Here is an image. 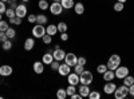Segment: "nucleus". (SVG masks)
Masks as SVG:
<instances>
[{"mask_svg": "<svg viewBox=\"0 0 134 99\" xmlns=\"http://www.w3.org/2000/svg\"><path fill=\"white\" fill-rule=\"evenodd\" d=\"M106 66H107V68H109V70L115 71V68H118L119 66H121V56H119L118 54H113V55H110V58H109V60H107Z\"/></svg>", "mask_w": 134, "mask_h": 99, "instance_id": "obj_1", "label": "nucleus"}, {"mask_svg": "<svg viewBox=\"0 0 134 99\" xmlns=\"http://www.w3.org/2000/svg\"><path fill=\"white\" fill-rule=\"evenodd\" d=\"M94 80V75L90 70H83V72L79 75V83L81 84H88L90 86Z\"/></svg>", "mask_w": 134, "mask_h": 99, "instance_id": "obj_2", "label": "nucleus"}, {"mask_svg": "<svg viewBox=\"0 0 134 99\" xmlns=\"http://www.w3.org/2000/svg\"><path fill=\"white\" fill-rule=\"evenodd\" d=\"M114 98L115 99H125L127 95H129V87L122 84V86H117V89L114 91Z\"/></svg>", "mask_w": 134, "mask_h": 99, "instance_id": "obj_3", "label": "nucleus"}, {"mask_svg": "<svg viewBox=\"0 0 134 99\" xmlns=\"http://www.w3.org/2000/svg\"><path fill=\"white\" fill-rule=\"evenodd\" d=\"M46 35V27L42 24H36L32 28V36H35V39H42Z\"/></svg>", "mask_w": 134, "mask_h": 99, "instance_id": "obj_4", "label": "nucleus"}, {"mask_svg": "<svg viewBox=\"0 0 134 99\" xmlns=\"http://www.w3.org/2000/svg\"><path fill=\"white\" fill-rule=\"evenodd\" d=\"M48 9H50L51 15H54V16H59L63 12V7H62V4L59 2H52L50 4V8Z\"/></svg>", "mask_w": 134, "mask_h": 99, "instance_id": "obj_5", "label": "nucleus"}, {"mask_svg": "<svg viewBox=\"0 0 134 99\" xmlns=\"http://www.w3.org/2000/svg\"><path fill=\"white\" fill-rule=\"evenodd\" d=\"M52 56H54V60L62 62V60H64L66 51H64V50H62V48H60V46H55L54 52H52Z\"/></svg>", "mask_w": 134, "mask_h": 99, "instance_id": "obj_6", "label": "nucleus"}, {"mask_svg": "<svg viewBox=\"0 0 134 99\" xmlns=\"http://www.w3.org/2000/svg\"><path fill=\"white\" fill-rule=\"evenodd\" d=\"M27 14H28V8H27V5H26L24 3L16 5V8H15V15H16L18 18L23 19L24 16H27Z\"/></svg>", "mask_w": 134, "mask_h": 99, "instance_id": "obj_7", "label": "nucleus"}, {"mask_svg": "<svg viewBox=\"0 0 134 99\" xmlns=\"http://www.w3.org/2000/svg\"><path fill=\"white\" fill-rule=\"evenodd\" d=\"M64 63H67L70 66V67H74V66L78 63V56L74 54V52H67L66 54V56H64Z\"/></svg>", "mask_w": 134, "mask_h": 99, "instance_id": "obj_8", "label": "nucleus"}, {"mask_svg": "<svg viewBox=\"0 0 134 99\" xmlns=\"http://www.w3.org/2000/svg\"><path fill=\"white\" fill-rule=\"evenodd\" d=\"M115 78L117 79H124L126 75H129V68L126 66H119L118 68H115Z\"/></svg>", "mask_w": 134, "mask_h": 99, "instance_id": "obj_9", "label": "nucleus"}, {"mask_svg": "<svg viewBox=\"0 0 134 99\" xmlns=\"http://www.w3.org/2000/svg\"><path fill=\"white\" fill-rule=\"evenodd\" d=\"M115 89H117V84H115L113 80H110V82H106V83H105V86H103V92H105L106 95H111V94H114Z\"/></svg>", "mask_w": 134, "mask_h": 99, "instance_id": "obj_10", "label": "nucleus"}, {"mask_svg": "<svg viewBox=\"0 0 134 99\" xmlns=\"http://www.w3.org/2000/svg\"><path fill=\"white\" fill-rule=\"evenodd\" d=\"M67 83L72 84V86H78L79 84V75L76 72H70L67 75Z\"/></svg>", "mask_w": 134, "mask_h": 99, "instance_id": "obj_11", "label": "nucleus"}, {"mask_svg": "<svg viewBox=\"0 0 134 99\" xmlns=\"http://www.w3.org/2000/svg\"><path fill=\"white\" fill-rule=\"evenodd\" d=\"M71 67L67 63H62L60 66H59V68H58V72H59V75L60 76H67L70 72H71Z\"/></svg>", "mask_w": 134, "mask_h": 99, "instance_id": "obj_12", "label": "nucleus"}, {"mask_svg": "<svg viewBox=\"0 0 134 99\" xmlns=\"http://www.w3.org/2000/svg\"><path fill=\"white\" fill-rule=\"evenodd\" d=\"M14 72V68L11 67L9 64H3L0 66V75L2 76H11Z\"/></svg>", "mask_w": 134, "mask_h": 99, "instance_id": "obj_13", "label": "nucleus"}, {"mask_svg": "<svg viewBox=\"0 0 134 99\" xmlns=\"http://www.w3.org/2000/svg\"><path fill=\"white\" fill-rule=\"evenodd\" d=\"M90 86L88 84H81L79 83V87H78V92H79L83 98H88V94H90Z\"/></svg>", "mask_w": 134, "mask_h": 99, "instance_id": "obj_14", "label": "nucleus"}, {"mask_svg": "<svg viewBox=\"0 0 134 99\" xmlns=\"http://www.w3.org/2000/svg\"><path fill=\"white\" fill-rule=\"evenodd\" d=\"M32 68H34V72L35 74L40 75V74L44 72V63L43 62H35L32 64Z\"/></svg>", "mask_w": 134, "mask_h": 99, "instance_id": "obj_15", "label": "nucleus"}, {"mask_svg": "<svg viewBox=\"0 0 134 99\" xmlns=\"http://www.w3.org/2000/svg\"><path fill=\"white\" fill-rule=\"evenodd\" d=\"M102 76H103V80L105 82H110V80H114L115 79V72L113 70H106L102 74Z\"/></svg>", "mask_w": 134, "mask_h": 99, "instance_id": "obj_16", "label": "nucleus"}, {"mask_svg": "<svg viewBox=\"0 0 134 99\" xmlns=\"http://www.w3.org/2000/svg\"><path fill=\"white\" fill-rule=\"evenodd\" d=\"M24 50L26 51H31L34 47H35V39L34 38H27L26 40H24Z\"/></svg>", "mask_w": 134, "mask_h": 99, "instance_id": "obj_17", "label": "nucleus"}, {"mask_svg": "<svg viewBox=\"0 0 134 99\" xmlns=\"http://www.w3.org/2000/svg\"><path fill=\"white\" fill-rule=\"evenodd\" d=\"M74 12L76 15H83L85 14V4L81 3V2H78L74 4Z\"/></svg>", "mask_w": 134, "mask_h": 99, "instance_id": "obj_18", "label": "nucleus"}, {"mask_svg": "<svg viewBox=\"0 0 134 99\" xmlns=\"http://www.w3.org/2000/svg\"><path fill=\"white\" fill-rule=\"evenodd\" d=\"M48 23V18L46 15H43V14H36V24H47Z\"/></svg>", "mask_w": 134, "mask_h": 99, "instance_id": "obj_19", "label": "nucleus"}, {"mask_svg": "<svg viewBox=\"0 0 134 99\" xmlns=\"http://www.w3.org/2000/svg\"><path fill=\"white\" fill-rule=\"evenodd\" d=\"M57 32H58L57 24H48V26L46 27V34H48V35H51V36H55V35H57Z\"/></svg>", "mask_w": 134, "mask_h": 99, "instance_id": "obj_20", "label": "nucleus"}, {"mask_svg": "<svg viewBox=\"0 0 134 99\" xmlns=\"http://www.w3.org/2000/svg\"><path fill=\"white\" fill-rule=\"evenodd\" d=\"M52 60H54V56H52L51 52H46L43 55V58H42V62L44 63V66H50Z\"/></svg>", "mask_w": 134, "mask_h": 99, "instance_id": "obj_21", "label": "nucleus"}, {"mask_svg": "<svg viewBox=\"0 0 134 99\" xmlns=\"http://www.w3.org/2000/svg\"><path fill=\"white\" fill-rule=\"evenodd\" d=\"M60 4H62L63 9H71V8H74L75 2H74V0H62Z\"/></svg>", "mask_w": 134, "mask_h": 99, "instance_id": "obj_22", "label": "nucleus"}, {"mask_svg": "<svg viewBox=\"0 0 134 99\" xmlns=\"http://www.w3.org/2000/svg\"><path fill=\"white\" fill-rule=\"evenodd\" d=\"M12 47H14V44H12V40H11V39H7L5 42L2 43V48H3L4 51H9Z\"/></svg>", "mask_w": 134, "mask_h": 99, "instance_id": "obj_23", "label": "nucleus"}, {"mask_svg": "<svg viewBox=\"0 0 134 99\" xmlns=\"http://www.w3.org/2000/svg\"><path fill=\"white\" fill-rule=\"evenodd\" d=\"M5 35H7V38H8V39H11V40H12V39L16 36V31H15V28L9 26V28L5 31Z\"/></svg>", "mask_w": 134, "mask_h": 99, "instance_id": "obj_24", "label": "nucleus"}, {"mask_svg": "<svg viewBox=\"0 0 134 99\" xmlns=\"http://www.w3.org/2000/svg\"><path fill=\"white\" fill-rule=\"evenodd\" d=\"M57 27H58V32H67V28H69V26H67V23L66 21H59V23L57 24Z\"/></svg>", "mask_w": 134, "mask_h": 99, "instance_id": "obj_25", "label": "nucleus"}, {"mask_svg": "<svg viewBox=\"0 0 134 99\" xmlns=\"http://www.w3.org/2000/svg\"><path fill=\"white\" fill-rule=\"evenodd\" d=\"M21 18H18V16H15V18H11L9 20H8V23L11 24V26H21Z\"/></svg>", "mask_w": 134, "mask_h": 99, "instance_id": "obj_26", "label": "nucleus"}, {"mask_svg": "<svg viewBox=\"0 0 134 99\" xmlns=\"http://www.w3.org/2000/svg\"><path fill=\"white\" fill-rule=\"evenodd\" d=\"M38 7H39V9H42V11H46V9L50 8V4H48L47 0H39Z\"/></svg>", "mask_w": 134, "mask_h": 99, "instance_id": "obj_27", "label": "nucleus"}, {"mask_svg": "<svg viewBox=\"0 0 134 99\" xmlns=\"http://www.w3.org/2000/svg\"><path fill=\"white\" fill-rule=\"evenodd\" d=\"M122 80H124V84H125V86L130 87V86L134 83V76H131V75H126Z\"/></svg>", "mask_w": 134, "mask_h": 99, "instance_id": "obj_28", "label": "nucleus"}, {"mask_svg": "<svg viewBox=\"0 0 134 99\" xmlns=\"http://www.w3.org/2000/svg\"><path fill=\"white\" fill-rule=\"evenodd\" d=\"M57 98H58V99H66V98H67V91H66V89H58V90H57Z\"/></svg>", "mask_w": 134, "mask_h": 99, "instance_id": "obj_29", "label": "nucleus"}, {"mask_svg": "<svg viewBox=\"0 0 134 99\" xmlns=\"http://www.w3.org/2000/svg\"><path fill=\"white\" fill-rule=\"evenodd\" d=\"M66 91H67V96H71L72 94H75L78 91V89H76V86L69 84V86H67V89H66Z\"/></svg>", "mask_w": 134, "mask_h": 99, "instance_id": "obj_30", "label": "nucleus"}, {"mask_svg": "<svg viewBox=\"0 0 134 99\" xmlns=\"http://www.w3.org/2000/svg\"><path fill=\"white\" fill-rule=\"evenodd\" d=\"M113 8H114L115 12H122V11H124V8H125V4H124V3H119V2H115Z\"/></svg>", "mask_w": 134, "mask_h": 99, "instance_id": "obj_31", "label": "nucleus"}, {"mask_svg": "<svg viewBox=\"0 0 134 99\" xmlns=\"http://www.w3.org/2000/svg\"><path fill=\"white\" fill-rule=\"evenodd\" d=\"M100 92L99 91H95V90H91L90 94H88V99H100Z\"/></svg>", "mask_w": 134, "mask_h": 99, "instance_id": "obj_32", "label": "nucleus"}, {"mask_svg": "<svg viewBox=\"0 0 134 99\" xmlns=\"http://www.w3.org/2000/svg\"><path fill=\"white\" fill-rule=\"evenodd\" d=\"M9 23H8V21H5V20H0V31H3V32H5L8 28H9Z\"/></svg>", "mask_w": 134, "mask_h": 99, "instance_id": "obj_33", "label": "nucleus"}, {"mask_svg": "<svg viewBox=\"0 0 134 99\" xmlns=\"http://www.w3.org/2000/svg\"><path fill=\"white\" fill-rule=\"evenodd\" d=\"M4 15H5L8 19H11V18H15V16H16V15H15V9H14V8H9V7L5 9Z\"/></svg>", "mask_w": 134, "mask_h": 99, "instance_id": "obj_34", "label": "nucleus"}, {"mask_svg": "<svg viewBox=\"0 0 134 99\" xmlns=\"http://www.w3.org/2000/svg\"><path fill=\"white\" fill-rule=\"evenodd\" d=\"M72 70H74V72H76L78 75H81V74L83 72V70H85V66H81V64H78V63H76V64L74 66V68H72Z\"/></svg>", "mask_w": 134, "mask_h": 99, "instance_id": "obj_35", "label": "nucleus"}, {"mask_svg": "<svg viewBox=\"0 0 134 99\" xmlns=\"http://www.w3.org/2000/svg\"><path fill=\"white\" fill-rule=\"evenodd\" d=\"M42 40H43L44 44H51V43H52V36L48 35V34H46V35L42 38Z\"/></svg>", "mask_w": 134, "mask_h": 99, "instance_id": "obj_36", "label": "nucleus"}, {"mask_svg": "<svg viewBox=\"0 0 134 99\" xmlns=\"http://www.w3.org/2000/svg\"><path fill=\"white\" fill-rule=\"evenodd\" d=\"M59 66H60V62H58V60H52V62H51V64H50V67H51V70H52V71H58Z\"/></svg>", "mask_w": 134, "mask_h": 99, "instance_id": "obj_37", "label": "nucleus"}, {"mask_svg": "<svg viewBox=\"0 0 134 99\" xmlns=\"http://www.w3.org/2000/svg\"><path fill=\"white\" fill-rule=\"evenodd\" d=\"M106 70H109L106 64H98V67H97V72H98V74H100V75H102V74H103Z\"/></svg>", "mask_w": 134, "mask_h": 99, "instance_id": "obj_38", "label": "nucleus"}, {"mask_svg": "<svg viewBox=\"0 0 134 99\" xmlns=\"http://www.w3.org/2000/svg\"><path fill=\"white\" fill-rule=\"evenodd\" d=\"M27 21L28 23H36V14L27 15Z\"/></svg>", "mask_w": 134, "mask_h": 99, "instance_id": "obj_39", "label": "nucleus"}, {"mask_svg": "<svg viewBox=\"0 0 134 99\" xmlns=\"http://www.w3.org/2000/svg\"><path fill=\"white\" fill-rule=\"evenodd\" d=\"M87 63V59L85 56H78V64H81V66H86Z\"/></svg>", "mask_w": 134, "mask_h": 99, "instance_id": "obj_40", "label": "nucleus"}, {"mask_svg": "<svg viewBox=\"0 0 134 99\" xmlns=\"http://www.w3.org/2000/svg\"><path fill=\"white\" fill-rule=\"evenodd\" d=\"M5 9H7V4L4 2H2L0 0V14H4L5 12Z\"/></svg>", "mask_w": 134, "mask_h": 99, "instance_id": "obj_41", "label": "nucleus"}, {"mask_svg": "<svg viewBox=\"0 0 134 99\" xmlns=\"http://www.w3.org/2000/svg\"><path fill=\"white\" fill-rule=\"evenodd\" d=\"M8 38H7V35H5V32H3V31H0V43H3V42H5Z\"/></svg>", "mask_w": 134, "mask_h": 99, "instance_id": "obj_42", "label": "nucleus"}, {"mask_svg": "<svg viewBox=\"0 0 134 99\" xmlns=\"http://www.w3.org/2000/svg\"><path fill=\"white\" fill-rule=\"evenodd\" d=\"M60 40L67 42V40H69V34H67V32H62V34H60Z\"/></svg>", "mask_w": 134, "mask_h": 99, "instance_id": "obj_43", "label": "nucleus"}, {"mask_svg": "<svg viewBox=\"0 0 134 99\" xmlns=\"http://www.w3.org/2000/svg\"><path fill=\"white\" fill-rule=\"evenodd\" d=\"M129 94H130L131 96H134V83L129 87Z\"/></svg>", "mask_w": 134, "mask_h": 99, "instance_id": "obj_44", "label": "nucleus"}, {"mask_svg": "<svg viewBox=\"0 0 134 99\" xmlns=\"http://www.w3.org/2000/svg\"><path fill=\"white\" fill-rule=\"evenodd\" d=\"M117 2H119V3H124V4H125V3L127 2V0H117Z\"/></svg>", "mask_w": 134, "mask_h": 99, "instance_id": "obj_45", "label": "nucleus"}, {"mask_svg": "<svg viewBox=\"0 0 134 99\" xmlns=\"http://www.w3.org/2000/svg\"><path fill=\"white\" fill-rule=\"evenodd\" d=\"M21 2H23V3H28V2H30V0H21Z\"/></svg>", "mask_w": 134, "mask_h": 99, "instance_id": "obj_46", "label": "nucleus"}, {"mask_svg": "<svg viewBox=\"0 0 134 99\" xmlns=\"http://www.w3.org/2000/svg\"><path fill=\"white\" fill-rule=\"evenodd\" d=\"M3 19V14H0V20H2Z\"/></svg>", "mask_w": 134, "mask_h": 99, "instance_id": "obj_47", "label": "nucleus"}, {"mask_svg": "<svg viewBox=\"0 0 134 99\" xmlns=\"http://www.w3.org/2000/svg\"><path fill=\"white\" fill-rule=\"evenodd\" d=\"M52 2H59V3H60V2H62V0H52Z\"/></svg>", "mask_w": 134, "mask_h": 99, "instance_id": "obj_48", "label": "nucleus"}, {"mask_svg": "<svg viewBox=\"0 0 134 99\" xmlns=\"http://www.w3.org/2000/svg\"><path fill=\"white\" fill-rule=\"evenodd\" d=\"M2 2H4V3H7V2H8V0H2Z\"/></svg>", "mask_w": 134, "mask_h": 99, "instance_id": "obj_49", "label": "nucleus"}, {"mask_svg": "<svg viewBox=\"0 0 134 99\" xmlns=\"http://www.w3.org/2000/svg\"><path fill=\"white\" fill-rule=\"evenodd\" d=\"M11 2H16V0H11Z\"/></svg>", "mask_w": 134, "mask_h": 99, "instance_id": "obj_50", "label": "nucleus"}, {"mask_svg": "<svg viewBox=\"0 0 134 99\" xmlns=\"http://www.w3.org/2000/svg\"><path fill=\"white\" fill-rule=\"evenodd\" d=\"M0 76H2V75H0Z\"/></svg>", "mask_w": 134, "mask_h": 99, "instance_id": "obj_51", "label": "nucleus"}]
</instances>
